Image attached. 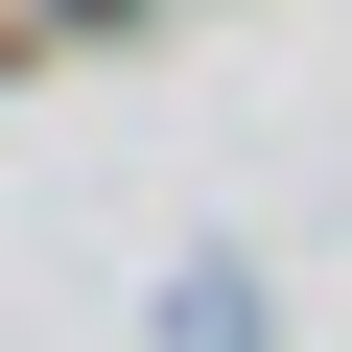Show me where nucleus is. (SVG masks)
I'll use <instances>...</instances> for the list:
<instances>
[{
	"instance_id": "1",
	"label": "nucleus",
	"mask_w": 352,
	"mask_h": 352,
	"mask_svg": "<svg viewBox=\"0 0 352 352\" xmlns=\"http://www.w3.org/2000/svg\"><path fill=\"white\" fill-rule=\"evenodd\" d=\"M24 24H71V47H94V24H141V0H24Z\"/></svg>"
}]
</instances>
